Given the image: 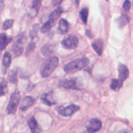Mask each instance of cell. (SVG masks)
Segmentation results:
<instances>
[{"label": "cell", "instance_id": "6da1fadb", "mask_svg": "<svg viewBox=\"0 0 133 133\" xmlns=\"http://www.w3.org/2000/svg\"><path fill=\"white\" fill-rule=\"evenodd\" d=\"M58 65V58L57 57H50L41 66L40 73L43 78H48L53 73Z\"/></svg>", "mask_w": 133, "mask_h": 133}, {"label": "cell", "instance_id": "7a4b0ae2", "mask_svg": "<svg viewBox=\"0 0 133 133\" xmlns=\"http://www.w3.org/2000/svg\"><path fill=\"white\" fill-rule=\"evenodd\" d=\"M89 59L87 57H82L79 59H76L74 61L68 63L64 66V71L66 73H73L80 69H83L85 66L89 65Z\"/></svg>", "mask_w": 133, "mask_h": 133}, {"label": "cell", "instance_id": "3957f363", "mask_svg": "<svg viewBox=\"0 0 133 133\" xmlns=\"http://www.w3.org/2000/svg\"><path fill=\"white\" fill-rule=\"evenodd\" d=\"M61 13H62V10H61L60 8H57L55 11L52 12V14L50 15L48 20L46 21V22L42 26V28H41V32H42V33H48V32L52 28V26L55 25V23H56V21L57 20V18L60 17Z\"/></svg>", "mask_w": 133, "mask_h": 133}, {"label": "cell", "instance_id": "277c9868", "mask_svg": "<svg viewBox=\"0 0 133 133\" xmlns=\"http://www.w3.org/2000/svg\"><path fill=\"white\" fill-rule=\"evenodd\" d=\"M20 102V93L18 90H16L10 97L9 103L8 106V114H15L17 111V106Z\"/></svg>", "mask_w": 133, "mask_h": 133}, {"label": "cell", "instance_id": "5b68a950", "mask_svg": "<svg viewBox=\"0 0 133 133\" xmlns=\"http://www.w3.org/2000/svg\"><path fill=\"white\" fill-rule=\"evenodd\" d=\"M79 109V107L75 104H71V105L68 106L66 108H63V107H58L57 108V111H58L59 114H61L62 116L65 117H69L71 116L72 114H74L76 111H78Z\"/></svg>", "mask_w": 133, "mask_h": 133}, {"label": "cell", "instance_id": "8992f818", "mask_svg": "<svg viewBox=\"0 0 133 133\" xmlns=\"http://www.w3.org/2000/svg\"><path fill=\"white\" fill-rule=\"evenodd\" d=\"M78 39L76 36H69L62 41V46L68 49H74L78 46Z\"/></svg>", "mask_w": 133, "mask_h": 133}, {"label": "cell", "instance_id": "52a82bcc", "mask_svg": "<svg viewBox=\"0 0 133 133\" xmlns=\"http://www.w3.org/2000/svg\"><path fill=\"white\" fill-rule=\"evenodd\" d=\"M24 41H25V37L24 36H19L18 37L16 40L15 44H14L13 46V51H14V55L16 57L21 55V53L23 52V49H24Z\"/></svg>", "mask_w": 133, "mask_h": 133}, {"label": "cell", "instance_id": "ba28073f", "mask_svg": "<svg viewBox=\"0 0 133 133\" xmlns=\"http://www.w3.org/2000/svg\"><path fill=\"white\" fill-rule=\"evenodd\" d=\"M102 127V123L98 118H92L89 121L86 128L89 132H97Z\"/></svg>", "mask_w": 133, "mask_h": 133}, {"label": "cell", "instance_id": "9c48e42d", "mask_svg": "<svg viewBox=\"0 0 133 133\" xmlns=\"http://www.w3.org/2000/svg\"><path fill=\"white\" fill-rule=\"evenodd\" d=\"M59 86L62 88H65V89H78L76 78H69V79L61 80V81L59 82Z\"/></svg>", "mask_w": 133, "mask_h": 133}, {"label": "cell", "instance_id": "30bf717a", "mask_svg": "<svg viewBox=\"0 0 133 133\" xmlns=\"http://www.w3.org/2000/svg\"><path fill=\"white\" fill-rule=\"evenodd\" d=\"M36 99L33 98V97H30V96H26L24 98H23L22 102H21V105H20V109L22 111H25L26 109H28L30 107L33 106V104L35 103Z\"/></svg>", "mask_w": 133, "mask_h": 133}, {"label": "cell", "instance_id": "8fae6325", "mask_svg": "<svg viewBox=\"0 0 133 133\" xmlns=\"http://www.w3.org/2000/svg\"><path fill=\"white\" fill-rule=\"evenodd\" d=\"M118 78H119L120 80L124 81V80H126L128 78H129V69H128V68L125 66V65H123V64L118 65Z\"/></svg>", "mask_w": 133, "mask_h": 133}, {"label": "cell", "instance_id": "7c38bea8", "mask_svg": "<svg viewBox=\"0 0 133 133\" xmlns=\"http://www.w3.org/2000/svg\"><path fill=\"white\" fill-rule=\"evenodd\" d=\"M41 99H42V101L48 106H52L56 104V99H55V98H54V95L52 92L46 93V94L42 95Z\"/></svg>", "mask_w": 133, "mask_h": 133}, {"label": "cell", "instance_id": "4fadbf2b", "mask_svg": "<svg viewBox=\"0 0 133 133\" xmlns=\"http://www.w3.org/2000/svg\"><path fill=\"white\" fill-rule=\"evenodd\" d=\"M41 2H42V0H33V3L31 5L30 12H29V15L31 16V17H34L37 15L38 10L41 6Z\"/></svg>", "mask_w": 133, "mask_h": 133}, {"label": "cell", "instance_id": "5bb4252c", "mask_svg": "<svg viewBox=\"0 0 133 133\" xmlns=\"http://www.w3.org/2000/svg\"><path fill=\"white\" fill-rule=\"evenodd\" d=\"M92 48L98 56H101L102 52H103V41H102V39H96L92 43Z\"/></svg>", "mask_w": 133, "mask_h": 133}, {"label": "cell", "instance_id": "9a60e30c", "mask_svg": "<svg viewBox=\"0 0 133 133\" xmlns=\"http://www.w3.org/2000/svg\"><path fill=\"white\" fill-rule=\"evenodd\" d=\"M11 41V38L6 35V34H0V50H4L6 48L9 42Z\"/></svg>", "mask_w": 133, "mask_h": 133}, {"label": "cell", "instance_id": "2e32d148", "mask_svg": "<svg viewBox=\"0 0 133 133\" xmlns=\"http://www.w3.org/2000/svg\"><path fill=\"white\" fill-rule=\"evenodd\" d=\"M10 63H11V54L9 52H6L3 56V70L4 72H6V70L8 69V66H10Z\"/></svg>", "mask_w": 133, "mask_h": 133}, {"label": "cell", "instance_id": "e0dca14e", "mask_svg": "<svg viewBox=\"0 0 133 133\" xmlns=\"http://www.w3.org/2000/svg\"><path fill=\"white\" fill-rule=\"evenodd\" d=\"M69 25L66 19H60L58 23V31L61 34H65L69 31Z\"/></svg>", "mask_w": 133, "mask_h": 133}, {"label": "cell", "instance_id": "ac0fdd59", "mask_svg": "<svg viewBox=\"0 0 133 133\" xmlns=\"http://www.w3.org/2000/svg\"><path fill=\"white\" fill-rule=\"evenodd\" d=\"M28 126H29L30 130H31L33 133L38 131V125H37V120L35 119V118H34V117H31V118L28 119Z\"/></svg>", "mask_w": 133, "mask_h": 133}, {"label": "cell", "instance_id": "d6986e66", "mask_svg": "<svg viewBox=\"0 0 133 133\" xmlns=\"http://www.w3.org/2000/svg\"><path fill=\"white\" fill-rule=\"evenodd\" d=\"M122 83H123V81L120 80L119 78H118V79H112L110 83L111 89H113V90H115V91L119 90L122 87Z\"/></svg>", "mask_w": 133, "mask_h": 133}, {"label": "cell", "instance_id": "ffe728a7", "mask_svg": "<svg viewBox=\"0 0 133 133\" xmlns=\"http://www.w3.org/2000/svg\"><path fill=\"white\" fill-rule=\"evenodd\" d=\"M79 15H80V18H81L82 22L83 24H87L88 22V16H89V9L86 8H82L79 12Z\"/></svg>", "mask_w": 133, "mask_h": 133}, {"label": "cell", "instance_id": "44dd1931", "mask_svg": "<svg viewBox=\"0 0 133 133\" xmlns=\"http://www.w3.org/2000/svg\"><path fill=\"white\" fill-rule=\"evenodd\" d=\"M6 92H8V83L6 79H2L0 82V97L6 95Z\"/></svg>", "mask_w": 133, "mask_h": 133}, {"label": "cell", "instance_id": "7402d4cb", "mask_svg": "<svg viewBox=\"0 0 133 133\" xmlns=\"http://www.w3.org/2000/svg\"><path fill=\"white\" fill-rule=\"evenodd\" d=\"M41 51H42L43 55L48 56V55H50V54L53 53L54 48H53V46H49V45H46V46H45L44 48H42Z\"/></svg>", "mask_w": 133, "mask_h": 133}, {"label": "cell", "instance_id": "603a6c76", "mask_svg": "<svg viewBox=\"0 0 133 133\" xmlns=\"http://www.w3.org/2000/svg\"><path fill=\"white\" fill-rule=\"evenodd\" d=\"M9 81L11 83H17V70H11L9 72Z\"/></svg>", "mask_w": 133, "mask_h": 133}, {"label": "cell", "instance_id": "cb8c5ba5", "mask_svg": "<svg viewBox=\"0 0 133 133\" xmlns=\"http://www.w3.org/2000/svg\"><path fill=\"white\" fill-rule=\"evenodd\" d=\"M35 48H36V42L34 40H32L31 42L28 44V48H26V55L28 56V55H29L30 53H31L32 51H33L34 49H35Z\"/></svg>", "mask_w": 133, "mask_h": 133}, {"label": "cell", "instance_id": "d4e9b609", "mask_svg": "<svg viewBox=\"0 0 133 133\" xmlns=\"http://www.w3.org/2000/svg\"><path fill=\"white\" fill-rule=\"evenodd\" d=\"M14 24V20L13 19H8L4 22L3 24V29L4 30H6V29H9Z\"/></svg>", "mask_w": 133, "mask_h": 133}, {"label": "cell", "instance_id": "484cf974", "mask_svg": "<svg viewBox=\"0 0 133 133\" xmlns=\"http://www.w3.org/2000/svg\"><path fill=\"white\" fill-rule=\"evenodd\" d=\"M37 30H38V25H36V26H34L33 29H32L31 33H30V37H31L32 38H34V37L37 36Z\"/></svg>", "mask_w": 133, "mask_h": 133}, {"label": "cell", "instance_id": "4316f807", "mask_svg": "<svg viewBox=\"0 0 133 133\" xmlns=\"http://www.w3.org/2000/svg\"><path fill=\"white\" fill-rule=\"evenodd\" d=\"M128 21H129V19L126 17V16H122V17H120V18H119V23L121 25H120V26H125L126 24L128 23Z\"/></svg>", "mask_w": 133, "mask_h": 133}, {"label": "cell", "instance_id": "83f0119b", "mask_svg": "<svg viewBox=\"0 0 133 133\" xmlns=\"http://www.w3.org/2000/svg\"><path fill=\"white\" fill-rule=\"evenodd\" d=\"M130 6H131L130 2H129V0H126L123 4V9L126 10V11H129V10L130 9Z\"/></svg>", "mask_w": 133, "mask_h": 133}, {"label": "cell", "instance_id": "f1b7e54d", "mask_svg": "<svg viewBox=\"0 0 133 133\" xmlns=\"http://www.w3.org/2000/svg\"><path fill=\"white\" fill-rule=\"evenodd\" d=\"M62 1H63V0H53V2H54L53 4L56 6V5H58L59 3H61Z\"/></svg>", "mask_w": 133, "mask_h": 133}, {"label": "cell", "instance_id": "f546056e", "mask_svg": "<svg viewBox=\"0 0 133 133\" xmlns=\"http://www.w3.org/2000/svg\"><path fill=\"white\" fill-rule=\"evenodd\" d=\"M4 1L5 0H0V5H2L3 3H4Z\"/></svg>", "mask_w": 133, "mask_h": 133}]
</instances>
